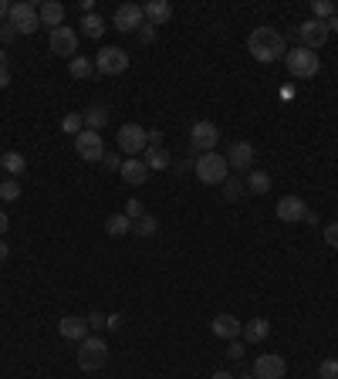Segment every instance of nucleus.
Segmentation results:
<instances>
[{
	"instance_id": "nucleus-28",
	"label": "nucleus",
	"mask_w": 338,
	"mask_h": 379,
	"mask_svg": "<svg viewBox=\"0 0 338 379\" xmlns=\"http://www.w3.org/2000/svg\"><path fill=\"white\" fill-rule=\"evenodd\" d=\"M68 72H71V78H91V72H95V61H88V58H71V65H68Z\"/></svg>"
},
{
	"instance_id": "nucleus-20",
	"label": "nucleus",
	"mask_w": 338,
	"mask_h": 379,
	"mask_svg": "<svg viewBox=\"0 0 338 379\" xmlns=\"http://www.w3.org/2000/svg\"><path fill=\"white\" fill-rule=\"evenodd\" d=\"M142 14H146V21H149L153 28H159V24H166L169 17H172V7H169L166 0H149V3L142 7Z\"/></svg>"
},
{
	"instance_id": "nucleus-18",
	"label": "nucleus",
	"mask_w": 338,
	"mask_h": 379,
	"mask_svg": "<svg viewBox=\"0 0 338 379\" xmlns=\"http://www.w3.org/2000/svg\"><path fill=\"white\" fill-rule=\"evenodd\" d=\"M227 163H230L234 169H251L254 146H251V142H234V146H230V153H227Z\"/></svg>"
},
{
	"instance_id": "nucleus-15",
	"label": "nucleus",
	"mask_w": 338,
	"mask_h": 379,
	"mask_svg": "<svg viewBox=\"0 0 338 379\" xmlns=\"http://www.w3.org/2000/svg\"><path fill=\"white\" fill-rule=\"evenodd\" d=\"M274 213H278V220L295 224V220H304L308 207H304V200H301V197H281V200H278V207H274Z\"/></svg>"
},
{
	"instance_id": "nucleus-50",
	"label": "nucleus",
	"mask_w": 338,
	"mask_h": 379,
	"mask_svg": "<svg viewBox=\"0 0 338 379\" xmlns=\"http://www.w3.org/2000/svg\"><path fill=\"white\" fill-rule=\"evenodd\" d=\"M0 68H7V54L3 51H0Z\"/></svg>"
},
{
	"instance_id": "nucleus-5",
	"label": "nucleus",
	"mask_w": 338,
	"mask_h": 379,
	"mask_svg": "<svg viewBox=\"0 0 338 379\" xmlns=\"http://www.w3.org/2000/svg\"><path fill=\"white\" fill-rule=\"evenodd\" d=\"M115 142H119V149H122V153H128V156H139V153H146V142H149V136H146V129H142V126H135V122H126V126L119 129Z\"/></svg>"
},
{
	"instance_id": "nucleus-7",
	"label": "nucleus",
	"mask_w": 338,
	"mask_h": 379,
	"mask_svg": "<svg viewBox=\"0 0 338 379\" xmlns=\"http://www.w3.org/2000/svg\"><path fill=\"white\" fill-rule=\"evenodd\" d=\"M75 153L82 156L84 163H98V160L105 156L102 136H98V132H91V129H82V132L75 136Z\"/></svg>"
},
{
	"instance_id": "nucleus-10",
	"label": "nucleus",
	"mask_w": 338,
	"mask_h": 379,
	"mask_svg": "<svg viewBox=\"0 0 338 379\" xmlns=\"http://www.w3.org/2000/svg\"><path fill=\"white\" fill-rule=\"evenodd\" d=\"M328 21H315V17H308L301 28H297V38H301V47H308V51H315V47H322V44L328 41Z\"/></svg>"
},
{
	"instance_id": "nucleus-51",
	"label": "nucleus",
	"mask_w": 338,
	"mask_h": 379,
	"mask_svg": "<svg viewBox=\"0 0 338 379\" xmlns=\"http://www.w3.org/2000/svg\"><path fill=\"white\" fill-rule=\"evenodd\" d=\"M240 379H254V376H251V373H247V376H240Z\"/></svg>"
},
{
	"instance_id": "nucleus-43",
	"label": "nucleus",
	"mask_w": 338,
	"mask_h": 379,
	"mask_svg": "<svg viewBox=\"0 0 338 379\" xmlns=\"http://www.w3.org/2000/svg\"><path fill=\"white\" fill-rule=\"evenodd\" d=\"M119 325H122V315H105V329H112V332H115Z\"/></svg>"
},
{
	"instance_id": "nucleus-39",
	"label": "nucleus",
	"mask_w": 338,
	"mask_h": 379,
	"mask_svg": "<svg viewBox=\"0 0 338 379\" xmlns=\"http://www.w3.org/2000/svg\"><path fill=\"white\" fill-rule=\"evenodd\" d=\"M102 166L105 169H122V160H119L115 153H105V156H102Z\"/></svg>"
},
{
	"instance_id": "nucleus-8",
	"label": "nucleus",
	"mask_w": 338,
	"mask_h": 379,
	"mask_svg": "<svg viewBox=\"0 0 338 379\" xmlns=\"http://www.w3.org/2000/svg\"><path fill=\"white\" fill-rule=\"evenodd\" d=\"M288 376V362L278 352H264L254 359V379H284Z\"/></svg>"
},
{
	"instance_id": "nucleus-42",
	"label": "nucleus",
	"mask_w": 338,
	"mask_h": 379,
	"mask_svg": "<svg viewBox=\"0 0 338 379\" xmlns=\"http://www.w3.org/2000/svg\"><path fill=\"white\" fill-rule=\"evenodd\" d=\"M146 136H149V146H163V132L159 129H149Z\"/></svg>"
},
{
	"instance_id": "nucleus-24",
	"label": "nucleus",
	"mask_w": 338,
	"mask_h": 379,
	"mask_svg": "<svg viewBox=\"0 0 338 379\" xmlns=\"http://www.w3.org/2000/svg\"><path fill=\"white\" fill-rule=\"evenodd\" d=\"M247 190H251L254 197H264L267 190H271V173H264V169H251V176H247V183H244Z\"/></svg>"
},
{
	"instance_id": "nucleus-16",
	"label": "nucleus",
	"mask_w": 338,
	"mask_h": 379,
	"mask_svg": "<svg viewBox=\"0 0 338 379\" xmlns=\"http://www.w3.org/2000/svg\"><path fill=\"white\" fill-rule=\"evenodd\" d=\"M119 176L126 180L128 186H142V183L149 180V166H146L139 156H132V160H122V169H119Z\"/></svg>"
},
{
	"instance_id": "nucleus-19",
	"label": "nucleus",
	"mask_w": 338,
	"mask_h": 379,
	"mask_svg": "<svg viewBox=\"0 0 338 379\" xmlns=\"http://www.w3.org/2000/svg\"><path fill=\"white\" fill-rule=\"evenodd\" d=\"M38 17H41L44 28H51V31H54V28H61V24H65V7H61L58 0H47V3L38 7Z\"/></svg>"
},
{
	"instance_id": "nucleus-33",
	"label": "nucleus",
	"mask_w": 338,
	"mask_h": 379,
	"mask_svg": "<svg viewBox=\"0 0 338 379\" xmlns=\"http://www.w3.org/2000/svg\"><path fill=\"white\" fill-rule=\"evenodd\" d=\"M21 197V183L17 180H3L0 183V200H17Z\"/></svg>"
},
{
	"instance_id": "nucleus-3",
	"label": "nucleus",
	"mask_w": 338,
	"mask_h": 379,
	"mask_svg": "<svg viewBox=\"0 0 338 379\" xmlns=\"http://www.w3.org/2000/svg\"><path fill=\"white\" fill-rule=\"evenodd\" d=\"M196 180H200V183H210V186L227 183V180H230V163H227L220 153H203V156L196 160Z\"/></svg>"
},
{
	"instance_id": "nucleus-32",
	"label": "nucleus",
	"mask_w": 338,
	"mask_h": 379,
	"mask_svg": "<svg viewBox=\"0 0 338 379\" xmlns=\"http://www.w3.org/2000/svg\"><path fill=\"white\" fill-rule=\"evenodd\" d=\"M244 193H247V186H244L240 180H227V183H223V200H240Z\"/></svg>"
},
{
	"instance_id": "nucleus-21",
	"label": "nucleus",
	"mask_w": 338,
	"mask_h": 379,
	"mask_svg": "<svg viewBox=\"0 0 338 379\" xmlns=\"http://www.w3.org/2000/svg\"><path fill=\"white\" fill-rule=\"evenodd\" d=\"M82 119H84V129H91V132H98V129L109 122V109L98 102V105H88L82 112Z\"/></svg>"
},
{
	"instance_id": "nucleus-40",
	"label": "nucleus",
	"mask_w": 338,
	"mask_h": 379,
	"mask_svg": "<svg viewBox=\"0 0 338 379\" xmlns=\"http://www.w3.org/2000/svg\"><path fill=\"white\" fill-rule=\"evenodd\" d=\"M227 356H230V359H244V342H237V338H234V342H230V349H227Z\"/></svg>"
},
{
	"instance_id": "nucleus-27",
	"label": "nucleus",
	"mask_w": 338,
	"mask_h": 379,
	"mask_svg": "<svg viewBox=\"0 0 338 379\" xmlns=\"http://www.w3.org/2000/svg\"><path fill=\"white\" fill-rule=\"evenodd\" d=\"M132 230H135L139 237H153V234L159 230V220H156V217H149V213H142L139 220H132Z\"/></svg>"
},
{
	"instance_id": "nucleus-44",
	"label": "nucleus",
	"mask_w": 338,
	"mask_h": 379,
	"mask_svg": "<svg viewBox=\"0 0 338 379\" xmlns=\"http://www.w3.org/2000/svg\"><path fill=\"white\" fill-rule=\"evenodd\" d=\"M7 257H10V244H7V241H3V237H0V264H3V261H7Z\"/></svg>"
},
{
	"instance_id": "nucleus-22",
	"label": "nucleus",
	"mask_w": 338,
	"mask_h": 379,
	"mask_svg": "<svg viewBox=\"0 0 338 379\" xmlns=\"http://www.w3.org/2000/svg\"><path fill=\"white\" fill-rule=\"evenodd\" d=\"M240 336L247 338V342H264V338L271 336V322H267V318H251Z\"/></svg>"
},
{
	"instance_id": "nucleus-49",
	"label": "nucleus",
	"mask_w": 338,
	"mask_h": 379,
	"mask_svg": "<svg viewBox=\"0 0 338 379\" xmlns=\"http://www.w3.org/2000/svg\"><path fill=\"white\" fill-rule=\"evenodd\" d=\"M328 31H338V14L332 17V21H328Z\"/></svg>"
},
{
	"instance_id": "nucleus-47",
	"label": "nucleus",
	"mask_w": 338,
	"mask_h": 379,
	"mask_svg": "<svg viewBox=\"0 0 338 379\" xmlns=\"http://www.w3.org/2000/svg\"><path fill=\"white\" fill-rule=\"evenodd\" d=\"M0 17H10V3L7 0H0Z\"/></svg>"
},
{
	"instance_id": "nucleus-48",
	"label": "nucleus",
	"mask_w": 338,
	"mask_h": 379,
	"mask_svg": "<svg viewBox=\"0 0 338 379\" xmlns=\"http://www.w3.org/2000/svg\"><path fill=\"white\" fill-rule=\"evenodd\" d=\"M210 379H234V376H230V373H223V369H216Z\"/></svg>"
},
{
	"instance_id": "nucleus-13",
	"label": "nucleus",
	"mask_w": 338,
	"mask_h": 379,
	"mask_svg": "<svg viewBox=\"0 0 338 379\" xmlns=\"http://www.w3.org/2000/svg\"><path fill=\"white\" fill-rule=\"evenodd\" d=\"M210 329H213V336L216 338H227V342H234V338L244 332V322L237 318V315H227V312H220L216 318L210 322Z\"/></svg>"
},
{
	"instance_id": "nucleus-9",
	"label": "nucleus",
	"mask_w": 338,
	"mask_h": 379,
	"mask_svg": "<svg viewBox=\"0 0 338 379\" xmlns=\"http://www.w3.org/2000/svg\"><path fill=\"white\" fill-rule=\"evenodd\" d=\"M190 142H193L196 153H213L216 142H220V129L213 126V122H207V119H200V122H193V129H190Z\"/></svg>"
},
{
	"instance_id": "nucleus-26",
	"label": "nucleus",
	"mask_w": 338,
	"mask_h": 379,
	"mask_svg": "<svg viewBox=\"0 0 338 379\" xmlns=\"http://www.w3.org/2000/svg\"><path fill=\"white\" fill-rule=\"evenodd\" d=\"M78 28H82L84 34H88V38H102V34H105V21H102L98 14H84Z\"/></svg>"
},
{
	"instance_id": "nucleus-25",
	"label": "nucleus",
	"mask_w": 338,
	"mask_h": 379,
	"mask_svg": "<svg viewBox=\"0 0 338 379\" xmlns=\"http://www.w3.org/2000/svg\"><path fill=\"white\" fill-rule=\"evenodd\" d=\"M128 230H132V220H128L126 213H112V217L105 220V234H109V237H126Z\"/></svg>"
},
{
	"instance_id": "nucleus-6",
	"label": "nucleus",
	"mask_w": 338,
	"mask_h": 379,
	"mask_svg": "<svg viewBox=\"0 0 338 379\" xmlns=\"http://www.w3.org/2000/svg\"><path fill=\"white\" fill-rule=\"evenodd\" d=\"M7 21L14 24V31H17V34H34V31H38V24H41V17H38L34 3H10V17H7Z\"/></svg>"
},
{
	"instance_id": "nucleus-41",
	"label": "nucleus",
	"mask_w": 338,
	"mask_h": 379,
	"mask_svg": "<svg viewBox=\"0 0 338 379\" xmlns=\"http://www.w3.org/2000/svg\"><path fill=\"white\" fill-rule=\"evenodd\" d=\"M88 325H91V329H105V315H102V312H91V315H88Z\"/></svg>"
},
{
	"instance_id": "nucleus-1",
	"label": "nucleus",
	"mask_w": 338,
	"mask_h": 379,
	"mask_svg": "<svg viewBox=\"0 0 338 379\" xmlns=\"http://www.w3.org/2000/svg\"><path fill=\"white\" fill-rule=\"evenodd\" d=\"M247 51H251V58H257L260 65H271V61H278V58H284L288 54V44H284V34L281 31H274V28H254L251 38H247Z\"/></svg>"
},
{
	"instance_id": "nucleus-34",
	"label": "nucleus",
	"mask_w": 338,
	"mask_h": 379,
	"mask_svg": "<svg viewBox=\"0 0 338 379\" xmlns=\"http://www.w3.org/2000/svg\"><path fill=\"white\" fill-rule=\"evenodd\" d=\"M318 379H338V359H322L318 362Z\"/></svg>"
},
{
	"instance_id": "nucleus-36",
	"label": "nucleus",
	"mask_w": 338,
	"mask_h": 379,
	"mask_svg": "<svg viewBox=\"0 0 338 379\" xmlns=\"http://www.w3.org/2000/svg\"><path fill=\"white\" fill-rule=\"evenodd\" d=\"M325 244H328V248H335V251H338V220H335V224H328V227H325Z\"/></svg>"
},
{
	"instance_id": "nucleus-31",
	"label": "nucleus",
	"mask_w": 338,
	"mask_h": 379,
	"mask_svg": "<svg viewBox=\"0 0 338 379\" xmlns=\"http://www.w3.org/2000/svg\"><path fill=\"white\" fill-rule=\"evenodd\" d=\"M311 10H315V21H332L335 17V3L332 0H315Z\"/></svg>"
},
{
	"instance_id": "nucleus-38",
	"label": "nucleus",
	"mask_w": 338,
	"mask_h": 379,
	"mask_svg": "<svg viewBox=\"0 0 338 379\" xmlns=\"http://www.w3.org/2000/svg\"><path fill=\"white\" fill-rule=\"evenodd\" d=\"M139 41H142V44H153V41H156V28H153V24L139 28Z\"/></svg>"
},
{
	"instance_id": "nucleus-2",
	"label": "nucleus",
	"mask_w": 338,
	"mask_h": 379,
	"mask_svg": "<svg viewBox=\"0 0 338 379\" xmlns=\"http://www.w3.org/2000/svg\"><path fill=\"white\" fill-rule=\"evenodd\" d=\"M105 362H109V345H105V338L84 336L82 342H78V366H82L84 373H98Z\"/></svg>"
},
{
	"instance_id": "nucleus-37",
	"label": "nucleus",
	"mask_w": 338,
	"mask_h": 379,
	"mask_svg": "<svg viewBox=\"0 0 338 379\" xmlns=\"http://www.w3.org/2000/svg\"><path fill=\"white\" fill-rule=\"evenodd\" d=\"M142 213H146V210H142V204H139V200H128V204H126V217H128V220H139Z\"/></svg>"
},
{
	"instance_id": "nucleus-17",
	"label": "nucleus",
	"mask_w": 338,
	"mask_h": 379,
	"mask_svg": "<svg viewBox=\"0 0 338 379\" xmlns=\"http://www.w3.org/2000/svg\"><path fill=\"white\" fill-rule=\"evenodd\" d=\"M88 318H78V315H65L61 322H58V332H61V338H71V342H82L84 336H88Z\"/></svg>"
},
{
	"instance_id": "nucleus-45",
	"label": "nucleus",
	"mask_w": 338,
	"mask_h": 379,
	"mask_svg": "<svg viewBox=\"0 0 338 379\" xmlns=\"http://www.w3.org/2000/svg\"><path fill=\"white\" fill-rule=\"evenodd\" d=\"M7 227H10V217H7V213H0V237L7 234Z\"/></svg>"
},
{
	"instance_id": "nucleus-14",
	"label": "nucleus",
	"mask_w": 338,
	"mask_h": 379,
	"mask_svg": "<svg viewBox=\"0 0 338 379\" xmlns=\"http://www.w3.org/2000/svg\"><path fill=\"white\" fill-rule=\"evenodd\" d=\"M142 17H146V14H142V7H139V3H122V7H119V10H115V31H139V28H142Z\"/></svg>"
},
{
	"instance_id": "nucleus-35",
	"label": "nucleus",
	"mask_w": 338,
	"mask_h": 379,
	"mask_svg": "<svg viewBox=\"0 0 338 379\" xmlns=\"http://www.w3.org/2000/svg\"><path fill=\"white\" fill-rule=\"evenodd\" d=\"M14 38H17V31H14V24H10V21H0V44L7 41H14Z\"/></svg>"
},
{
	"instance_id": "nucleus-11",
	"label": "nucleus",
	"mask_w": 338,
	"mask_h": 379,
	"mask_svg": "<svg viewBox=\"0 0 338 379\" xmlns=\"http://www.w3.org/2000/svg\"><path fill=\"white\" fill-rule=\"evenodd\" d=\"M95 68H98L102 75H122L128 68V54L122 47H102L98 58H95Z\"/></svg>"
},
{
	"instance_id": "nucleus-12",
	"label": "nucleus",
	"mask_w": 338,
	"mask_h": 379,
	"mask_svg": "<svg viewBox=\"0 0 338 379\" xmlns=\"http://www.w3.org/2000/svg\"><path fill=\"white\" fill-rule=\"evenodd\" d=\"M47 44H51V51L54 54H61V58H75V51H78V34L71 31V28H54L51 31V38H47Z\"/></svg>"
},
{
	"instance_id": "nucleus-29",
	"label": "nucleus",
	"mask_w": 338,
	"mask_h": 379,
	"mask_svg": "<svg viewBox=\"0 0 338 379\" xmlns=\"http://www.w3.org/2000/svg\"><path fill=\"white\" fill-rule=\"evenodd\" d=\"M0 166L7 169V173H14V176H21V173L27 169V163H24L21 153H3V156H0Z\"/></svg>"
},
{
	"instance_id": "nucleus-46",
	"label": "nucleus",
	"mask_w": 338,
	"mask_h": 379,
	"mask_svg": "<svg viewBox=\"0 0 338 379\" xmlns=\"http://www.w3.org/2000/svg\"><path fill=\"white\" fill-rule=\"evenodd\" d=\"M10 85V72L7 68H0V88H7Z\"/></svg>"
},
{
	"instance_id": "nucleus-4",
	"label": "nucleus",
	"mask_w": 338,
	"mask_h": 379,
	"mask_svg": "<svg viewBox=\"0 0 338 379\" xmlns=\"http://www.w3.org/2000/svg\"><path fill=\"white\" fill-rule=\"evenodd\" d=\"M284 65H288V72H291L295 78H315V75H318V68H322L318 54H315V51H308V47H295V51H288V54H284Z\"/></svg>"
},
{
	"instance_id": "nucleus-23",
	"label": "nucleus",
	"mask_w": 338,
	"mask_h": 379,
	"mask_svg": "<svg viewBox=\"0 0 338 379\" xmlns=\"http://www.w3.org/2000/svg\"><path fill=\"white\" fill-rule=\"evenodd\" d=\"M142 163L149 166V173H153V169H166V166H169V153L163 149V146H146V153H142Z\"/></svg>"
},
{
	"instance_id": "nucleus-30",
	"label": "nucleus",
	"mask_w": 338,
	"mask_h": 379,
	"mask_svg": "<svg viewBox=\"0 0 338 379\" xmlns=\"http://www.w3.org/2000/svg\"><path fill=\"white\" fill-rule=\"evenodd\" d=\"M61 129L68 132V136H78L84 129V119H82V112H68L65 119H61Z\"/></svg>"
}]
</instances>
